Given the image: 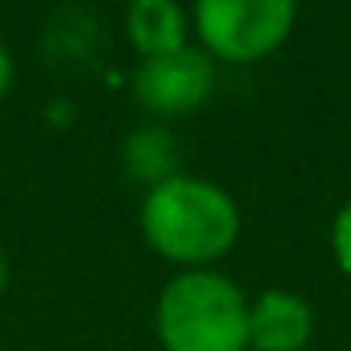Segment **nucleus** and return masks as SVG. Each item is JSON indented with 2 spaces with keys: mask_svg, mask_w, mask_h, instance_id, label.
I'll return each mask as SVG.
<instances>
[{
  "mask_svg": "<svg viewBox=\"0 0 351 351\" xmlns=\"http://www.w3.org/2000/svg\"><path fill=\"white\" fill-rule=\"evenodd\" d=\"M4 283H8V268H4V257H0V291H4Z\"/></svg>",
  "mask_w": 351,
  "mask_h": 351,
  "instance_id": "9d476101",
  "label": "nucleus"
},
{
  "mask_svg": "<svg viewBox=\"0 0 351 351\" xmlns=\"http://www.w3.org/2000/svg\"><path fill=\"white\" fill-rule=\"evenodd\" d=\"M215 87V69L208 53L182 46L174 53L147 57L136 69V95L155 114H185L197 110Z\"/></svg>",
  "mask_w": 351,
  "mask_h": 351,
  "instance_id": "20e7f679",
  "label": "nucleus"
},
{
  "mask_svg": "<svg viewBox=\"0 0 351 351\" xmlns=\"http://www.w3.org/2000/svg\"><path fill=\"white\" fill-rule=\"evenodd\" d=\"M332 257L343 276H351V200L336 212L332 219Z\"/></svg>",
  "mask_w": 351,
  "mask_h": 351,
  "instance_id": "6e6552de",
  "label": "nucleus"
},
{
  "mask_svg": "<svg viewBox=\"0 0 351 351\" xmlns=\"http://www.w3.org/2000/svg\"><path fill=\"white\" fill-rule=\"evenodd\" d=\"M144 234L162 257L182 265H204L234 245L242 215L227 189L204 178H167L152 185L144 200Z\"/></svg>",
  "mask_w": 351,
  "mask_h": 351,
  "instance_id": "f257e3e1",
  "label": "nucleus"
},
{
  "mask_svg": "<svg viewBox=\"0 0 351 351\" xmlns=\"http://www.w3.org/2000/svg\"><path fill=\"white\" fill-rule=\"evenodd\" d=\"M125 162H129V170L136 178L159 185V182H167V178H174L178 147H174V140H170L167 132L140 129V132H132L129 144H125Z\"/></svg>",
  "mask_w": 351,
  "mask_h": 351,
  "instance_id": "0eeeda50",
  "label": "nucleus"
},
{
  "mask_svg": "<svg viewBox=\"0 0 351 351\" xmlns=\"http://www.w3.org/2000/svg\"><path fill=\"white\" fill-rule=\"evenodd\" d=\"M129 38L147 57H162L185 46V16L178 0H132Z\"/></svg>",
  "mask_w": 351,
  "mask_h": 351,
  "instance_id": "423d86ee",
  "label": "nucleus"
},
{
  "mask_svg": "<svg viewBox=\"0 0 351 351\" xmlns=\"http://www.w3.org/2000/svg\"><path fill=\"white\" fill-rule=\"evenodd\" d=\"M159 340L167 351H245L250 306L219 272H185L159 295Z\"/></svg>",
  "mask_w": 351,
  "mask_h": 351,
  "instance_id": "f03ea898",
  "label": "nucleus"
},
{
  "mask_svg": "<svg viewBox=\"0 0 351 351\" xmlns=\"http://www.w3.org/2000/svg\"><path fill=\"white\" fill-rule=\"evenodd\" d=\"M313 336V306L295 291H265L250 306L253 351H302Z\"/></svg>",
  "mask_w": 351,
  "mask_h": 351,
  "instance_id": "39448f33",
  "label": "nucleus"
},
{
  "mask_svg": "<svg viewBox=\"0 0 351 351\" xmlns=\"http://www.w3.org/2000/svg\"><path fill=\"white\" fill-rule=\"evenodd\" d=\"M298 0H197V31L223 61H261L287 42Z\"/></svg>",
  "mask_w": 351,
  "mask_h": 351,
  "instance_id": "7ed1b4c3",
  "label": "nucleus"
},
{
  "mask_svg": "<svg viewBox=\"0 0 351 351\" xmlns=\"http://www.w3.org/2000/svg\"><path fill=\"white\" fill-rule=\"evenodd\" d=\"M8 80H12V61H8V53H4V46H0V95H4Z\"/></svg>",
  "mask_w": 351,
  "mask_h": 351,
  "instance_id": "1a4fd4ad",
  "label": "nucleus"
}]
</instances>
